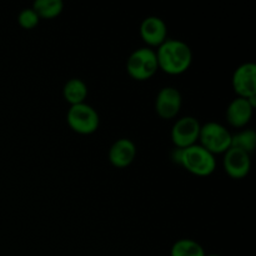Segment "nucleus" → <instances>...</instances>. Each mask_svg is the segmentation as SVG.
I'll use <instances>...</instances> for the list:
<instances>
[{"label":"nucleus","instance_id":"3","mask_svg":"<svg viewBox=\"0 0 256 256\" xmlns=\"http://www.w3.org/2000/svg\"><path fill=\"white\" fill-rule=\"evenodd\" d=\"M159 70L156 52L152 48H140L130 54L126 62V72L134 80L144 82Z\"/></svg>","mask_w":256,"mask_h":256},{"label":"nucleus","instance_id":"19","mask_svg":"<svg viewBox=\"0 0 256 256\" xmlns=\"http://www.w3.org/2000/svg\"><path fill=\"white\" fill-rule=\"evenodd\" d=\"M205 256H219V255H215V254H212V255H205Z\"/></svg>","mask_w":256,"mask_h":256},{"label":"nucleus","instance_id":"8","mask_svg":"<svg viewBox=\"0 0 256 256\" xmlns=\"http://www.w3.org/2000/svg\"><path fill=\"white\" fill-rule=\"evenodd\" d=\"M232 89L239 98L256 95V65L254 62L242 64L232 74Z\"/></svg>","mask_w":256,"mask_h":256},{"label":"nucleus","instance_id":"18","mask_svg":"<svg viewBox=\"0 0 256 256\" xmlns=\"http://www.w3.org/2000/svg\"><path fill=\"white\" fill-rule=\"evenodd\" d=\"M182 149H180V148H175V149L172 152V160L175 162V164L180 165V162H182Z\"/></svg>","mask_w":256,"mask_h":256},{"label":"nucleus","instance_id":"10","mask_svg":"<svg viewBox=\"0 0 256 256\" xmlns=\"http://www.w3.org/2000/svg\"><path fill=\"white\" fill-rule=\"evenodd\" d=\"M140 36L149 46L159 48L166 40V24L158 16L145 18L140 24Z\"/></svg>","mask_w":256,"mask_h":256},{"label":"nucleus","instance_id":"1","mask_svg":"<svg viewBox=\"0 0 256 256\" xmlns=\"http://www.w3.org/2000/svg\"><path fill=\"white\" fill-rule=\"evenodd\" d=\"M159 69L170 75H180L186 72L192 62L189 45L182 40L166 39L156 52Z\"/></svg>","mask_w":256,"mask_h":256},{"label":"nucleus","instance_id":"9","mask_svg":"<svg viewBox=\"0 0 256 256\" xmlns=\"http://www.w3.org/2000/svg\"><path fill=\"white\" fill-rule=\"evenodd\" d=\"M224 170L232 179H242L246 176L252 168V160L250 154L236 149L230 148L228 152H224V160H222Z\"/></svg>","mask_w":256,"mask_h":256},{"label":"nucleus","instance_id":"15","mask_svg":"<svg viewBox=\"0 0 256 256\" xmlns=\"http://www.w3.org/2000/svg\"><path fill=\"white\" fill-rule=\"evenodd\" d=\"M204 249L199 242L192 239H180L172 246L170 256H205Z\"/></svg>","mask_w":256,"mask_h":256},{"label":"nucleus","instance_id":"16","mask_svg":"<svg viewBox=\"0 0 256 256\" xmlns=\"http://www.w3.org/2000/svg\"><path fill=\"white\" fill-rule=\"evenodd\" d=\"M256 146V132L252 129L242 130L238 134L232 135V148L242 150V152L252 154Z\"/></svg>","mask_w":256,"mask_h":256},{"label":"nucleus","instance_id":"4","mask_svg":"<svg viewBox=\"0 0 256 256\" xmlns=\"http://www.w3.org/2000/svg\"><path fill=\"white\" fill-rule=\"evenodd\" d=\"M199 142L212 155L224 154L232 148V134L224 125L209 122L200 128Z\"/></svg>","mask_w":256,"mask_h":256},{"label":"nucleus","instance_id":"2","mask_svg":"<svg viewBox=\"0 0 256 256\" xmlns=\"http://www.w3.org/2000/svg\"><path fill=\"white\" fill-rule=\"evenodd\" d=\"M180 165L196 176H209L216 168V160L215 155L208 152L205 148L195 144L182 149Z\"/></svg>","mask_w":256,"mask_h":256},{"label":"nucleus","instance_id":"7","mask_svg":"<svg viewBox=\"0 0 256 256\" xmlns=\"http://www.w3.org/2000/svg\"><path fill=\"white\" fill-rule=\"evenodd\" d=\"M182 94L176 88H162L155 99V112L162 119H174L182 109Z\"/></svg>","mask_w":256,"mask_h":256},{"label":"nucleus","instance_id":"12","mask_svg":"<svg viewBox=\"0 0 256 256\" xmlns=\"http://www.w3.org/2000/svg\"><path fill=\"white\" fill-rule=\"evenodd\" d=\"M254 108L245 98H235L226 109V120L232 128H244L252 116Z\"/></svg>","mask_w":256,"mask_h":256},{"label":"nucleus","instance_id":"5","mask_svg":"<svg viewBox=\"0 0 256 256\" xmlns=\"http://www.w3.org/2000/svg\"><path fill=\"white\" fill-rule=\"evenodd\" d=\"M66 122L75 132L82 135H90L99 128V115L96 110L90 105H72L66 114Z\"/></svg>","mask_w":256,"mask_h":256},{"label":"nucleus","instance_id":"6","mask_svg":"<svg viewBox=\"0 0 256 256\" xmlns=\"http://www.w3.org/2000/svg\"><path fill=\"white\" fill-rule=\"evenodd\" d=\"M199 120L194 116H184L178 120L172 129V140L175 148L185 149L198 144L200 134Z\"/></svg>","mask_w":256,"mask_h":256},{"label":"nucleus","instance_id":"11","mask_svg":"<svg viewBox=\"0 0 256 256\" xmlns=\"http://www.w3.org/2000/svg\"><path fill=\"white\" fill-rule=\"evenodd\" d=\"M136 156V146L130 139L116 140L109 150V160L114 166L126 168Z\"/></svg>","mask_w":256,"mask_h":256},{"label":"nucleus","instance_id":"14","mask_svg":"<svg viewBox=\"0 0 256 256\" xmlns=\"http://www.w3.org/2000/svg\"><path fill=\"white\" fill-rule=\"evenodd\" d=\"M62 0H36L32 9L38 14L39 19H52L62 12Z\"/></svg>","mask_w":256,"mask_h":256},{"label":"nucleus","instance_id":"17","mask_svg":"<svg viewBox=\"0 0 256 256\" xmlns=\"http://www.w3.org/2000/svg\"><path fill=\"white\" fill-rule=\"evenodd\" d=\"M39 16H38V14L32 9V8H30V9L22 10L19 16H18L19 25L26 30L32 29V28L36 26V25L39 24Z\"/></svg>","mask_w":256,"mask_h":256},{"label":"nucleus","instance_id":"13","mask_svg":"<svg viewBox=\"0 0 256 256\" xmlns=\"http://www.w3.org/2000/svg\"><path fill=\"white\" fill-rule=\"evenodd\" d=\"M64 99L70 105H78L85 102L88 96V86L82 80L80 79H70L62 89Z\"/></svg>","mask_w":256,"mask_h":256}]
</instances>
